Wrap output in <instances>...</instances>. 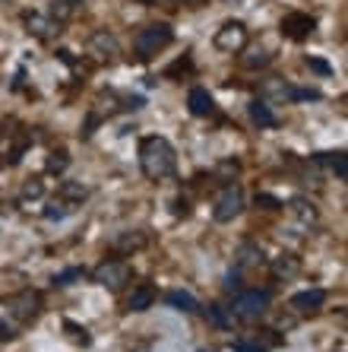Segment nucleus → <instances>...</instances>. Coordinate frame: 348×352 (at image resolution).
Segmentation results:
<instances>
[{"instance_id": "obj_23", "label": "nucleus", "mask_w": 348, "mask_h": 352, "mask_svg": "<svg viewBox=\"0 0 348 352\" xmlns=\"http://www.w3.org/2000/svg\"><path fill=\"white\" fill-rule=\"evenodd\" d=\"M67 165H70V156H67L64 149H60V153H51V159H48V172L51 175H64Z\"/></svg>"}, {"instance_id": "obj_25", "label": "nucleus", "mask_w": 348, "mask_h": 352, "mask_svg": "<svg viewBox=\"0 0 348 352\" xmlns=\"http://www.w3.org/2000/svg\"><path fill=\"white\" fill-rule=\"evenodd\" d=\"M82 276H86V273H82L80 267H70V270L57 273V276H54V286H60V289H64V286H73L76 279H82Z\"/></svg>"}, {"instance_id": "obj_17", "label": "nucleus", "mask_w": 348, "mask_h": 352, "mask_svg": "<svg viewBox=\"0 0 348 352\" xmlns=\"http://www.w3.org/2000/svg\"><path fill=\"white\" fill-rule=\"evenodd\" d=\"M149 238L143 235V232H124V235H117L111 241L114 251H121V254H133V251H139V248H146Z\"/></svg>"}, {"instance_id": "obj_16", "label": "nucleus", "mask_w": 348, "mask_h": 352, "mask_svg": "<svg viewBox=\"0 0 348 352\" xmlns=\"http://www.w3.org/2000/svg\"><path fill=\"white\" fill-rule=\"evenodd\" d=\"M301 273V257L298 254H282L272 261V276L282 283V279H294Z\"/></svg>"}, {"instance_id": "obj_20", "label": "nucleus", "mask_w": 348, "mask_h": 352, "mask_svg": "<svg viewBox=\"0 0 348 352\" xmlns=\"http://www.w3.org/2000/svg\"><path fill=\"white\" fill-rule=\"evenodd\" d=\"M316 162L329 165V172L336 175L339 181L348 178V159H345V153H320V156H316Z\"/></svg>"}, {"instance_id": "obj_30", "label": "nucleus", "mask_w": 348, "mask_h": 352, "mask_svg": "<svg viewBox=\"0 0 348 352\" xmlns=\"http://www.w3.org/2000/svg\"><path fill=\"white\" fill-rule=\"evenodd\" d=\"M257 206H263V210H279V206H285V204L272 194H257Z\"/></svg>"}, {"instance_id": "obj_12", "label": "nucleus", "mask_w": 348, "mask_h": 352, "mask_svg": "<svg viewBox=\"0 0 348 352\" xmlns=\"http://www.w3.org/2000/svg\"><path fill=\"white\" fill-rule=\"evenodd\" d=\"M25 32L35 35V38H41V41H48L60 32V23L51 19V16H45V13H32V16H25Z\"/></svg>"}, {"instance_id": "obj_32", "label": "nucleus", "mask_w": 348, "mask_h": 352, "mask_svg": "<svg viewBox=\"0 0 348 352\" xmlns=\"http://www.w3.org/2000/svg\"><path fill=\"white\" fill-rule=\"evenodd\" d=\"M225 289H228V292H241V273H237V270L228 273V276H225Z\"/></svg>"}, {"instance_id": "obj_3", "label": "nucleus", "mask_w": 348, "mask_h": 352, "mask_svg": "<svg viewBox=\"0 0 348 352\" xmlns=\"http://www.w3.org/2000/svg\"><path fill=\"white\" fill-rule=\"evenodd\" d=\"M269 302H272V295H269L266 289H241V292L235 295L231 314L241 320H259L269 311Z\"/></svg>"}, {"instance_id": "obj_34", "label": "nucleus", "mask_w": 348, "mask_h": 352, "mask_svg": "<svg viewBox=\"0 0 348 352\" xmlns=\"http://www.w3.org/2000/svg\"><path fill=\"white\" fill-rule=\"evenodd\" d=\"M67 3H73V7H76V0H67Z\"/></svg>"}, {"instance_id": "obj_28", "label": "nucleus", "mask_w": 348, "mask_h": 352, "mask_svg": "<svg viewBox=\"0 0 348 352\" xmlns=\"http://www.w3.org/2000/svg\"><path fill=\"white\" fill-rule=\"evenodd\" d=\"M206 314H209V320H212V324H216V327H222V330H225L228 324H231V320H228V314L222 311L219 305H209V311H206Z\"/></svg>"}, {"instance_id": "obj_21", "label": "nucleus", "mask_w": 348, "mask_h": 352, "mask_svg": "<svg viewBox=\"0 0 348 352\" xmlns=\"http://www.w3.org/2000/svg\"><path fill=\"white\" fill-rule=\"evenodd\" d=\"M288 210H292V216L294 219L301 222V226H314L316 222V210H314V204H308V200H292V206H288Z\"/></svg>"}, {"instance_id": "obj_5", "label": "nucleus", "mask_w": 348, "mask_h": 352, "mask_svg": "<svg viewBox=\"0 0 348 352\" xmlns=\"http://www.w3.org/2000/svg\"><path fill=\"white\" fill-rule=\"evenodd\" d=\"M92 279H95L98 286H105L108 292H121L130 279H133V270H130L127 261H105L92 270Z\"/></svg>"}, {"instance_id": "obj_11", "label": "nucleus", "mask_w": 348, "mask_h": 352, "mask_svg": "<svg viewBox=\"0 0 348 352\" xmlns=\"http://www.w3.org/2000/svg\"><path fill=\"white\" fill-rule=\"evenodd\" d=\"M187 108H190V115L194 118H212L216 115V98L209 96V89L194 86V89L187 92Z\"/></svg>"}, {"instance_id": "obj_36", "label": "nucleus", "mask_w": 348, "mask_h": 352, "mask_svg": "<svg viewBox=\"0 0 348 352\" xmlns=\"http://www.w3.org/2000/svg\"><path fill=\"white\" fill-rule=\"evenodd\" d=\"M146 3H149V0H146Z\"/></svg>"}, {"instance_id": "obj_22", "label": "nucleus", "mask_w": 348, "mask_h": 352, "mask_svg": "<svg viewBox=\"0 0 348 352\" xmlns=\"http://www.w3.org/2000/svg\"><path fill=\"white\" fill-rule=\"evenodd\" d=\"M64 330L70 333V340H73V343H82V346H89V343H92L89 330L80 327V324H73V320H64Z\"/></svg>"}, {"instance_id": "obj_19", "label": "nucleus", "mask_w": 348, "mask_h": 352, "mask_svg": "<svg viewBox=\"0 0 348 352\" xmlns=\"http://www.w3.org/2000/svg\"><path fill=\"white\" fill-rule=\"evenodd\" d=\"M237 263H241V267H263V263H266L263 248L253 245V241H244V245L237 248Z\"/></svg>"}, {"instance_id": "obj_31", "label": "nucleus", "mask_w": 348, "mask_h": 352, "mask_svg": "<svg viewBox=\"0 0 348 352\" xmlns=\"http://www.w3.org/2000/svg\"><path fill=\"white\" fill-rule=\"evenodd\" d=\"M231 352H266V349L251 343V340H235V343H231Z\"/></svg>"}, {"instance_id": "obj_35", "label": "nucleus", "mask_w": 348, "mask_h": 352, "mask_svg": "<svg viewBox=\"0 0 348 352\" xmlns=\"http://www.w3.org/2000/svg\"><path fill=\"white\" fill-rule=\"evenodd\" d=\"M174 3H184V0H174Z\"/></svg>"}, {"instance_id": "obj_7", "label": "nucleus", "mask_w": 348, "mask_h": 352, "mask_svg": "<svg viewBox=\"0 0 348 352\" xmlns=\"http://www.w3.org/2000/svg\"><path fill=\"white\" fill-rule=\"evenodd\" d=\"M41 311V295L32 292V289H25V292L13 295L7 302V314L10 318H16L19 324H29V320H35Z\"/></svg>"}, {"instance_id": "obj_27", "label": "nucleus", "mask_w": 348, "mask_h": 352, "mask_svg": "<svg viewBox=\"0 0 348 352\" xmlns=\"http://www.w3.org/2000/svg\"><path fill=\"white\" fill-rule=\"evenodd\" d=\"M70 13H73V3H67V0H54V7H51V19L64 23Z\"/></svg>"}, {"instance_id": "obj_24", "label": "nucleus", "mask_w": 348, "mask_h": 352, "mask_svg": "<svg viewBox=\"0 0 348 352\" xmlns=\"http://www.w3.org/2000/svg\"><path fill=\"white\" fill-rule=\"evenodd\" d=\"M38 197H45V181L41 178H29L23 188V200H38Z\"/></svg>"}, {"instance_id": "obj_9", "label": "nucleus", "mask_w": 348, "mask_h": 352, "mask_svg": "<svg viewBox=\"0 0 348 352\" xmlns=\"http://www.w3.org/2000/svg\"><path fill=\"white\" fill-rule=\"evenodd\" d=\"M89 54L95 60H102V64H114L117 54H121V45L108 29H98V32L89 35Z\"/></svg>"}, {"instance_id": "obj_15", "label": "nucleus", "mask_w": 348, "mask_h": 352, "mask_svg": "<svg viewBox=\"0 0 348 352\" xmlns=\"http://www.w3.org/2000/svg\"><path fill=\"white\" fill-rule=\"evenodd\" d=\"M165 302L174 308V311H184V314H200L202 311V305L196 302V295L184 292V289H174V292L165 295Z\"/></svg>"}, {"instance_id": "obj_13", "label": "nucleus", "mask_w": 348, "mask_h": 352, "mask_svg": "<svg viewBox=\"0 0 348 352\" xmlns=\"http://www.w3.org/2000/svg\"><path fill=\"white\" fill-rule=\"evenodd\" d=\"M155 298H159V292H155V286H149V283H139L133 292H130V298H127V308L133 314H143V311H149L155 305Z\"/></svg>"}, {"instance_id": "obj_8", "label": "nucleus", "mask_w": 348, "mask_h": 352, "mask_svg": "<svg viewBox=\"0 0 348 352\" xmlns=\"http://www.w3.org/2000/svg\"><path fill=\"white\" fill-rule=\"evenodd\" d=\"M316 29V19L310 13H301V10H292V13H285L282 16V35L292 41H304L310 38Z\"/></svg>"}, {"instance_id": "obj_14", "label": "nucleus", "mask_w": 348, "mask_h": 352, "mask_svg": "<svg viewBox=\"0 0 348 352\" xmlns=\"http://www.w3.org/2000/svg\"><path fill=\"white\" fill-rule=\"evenodd\" d=\"M57 197H60V204H67L70 210L80 206L86 197H89V188L80 184V181H60V188H57Z\"/></svg>"}, {"instance_id": "obj_6", "label": "nucleus", "mask_w": 348, "mask_h": 352, "mask_svg": "<svg viewBox=\"0 0 348 352\" xmlns=\"http://www.w3.org/2000/svg\"><path fill=\"white\" fill-rule=\"evenodd\" d=\"M244 213V190L241 184H225V190L219 194L216 206H212V219L216 222H235Z\"/></svg>"}, {"instance_id": "obj_10", "label": "nucleus", "mask_w": 348, "mask_h": 352, "mask_svg": "<svg viewBox=\"0 0 348 352\" xmlns=\"http://www.w3.org/2000/svg\"><path fill=\"white\" fill-rule=\"evenodd\" d=\"M326 289H304V292H294L292 295V311H298V314H314V311H320L326 305Z\"/></svg>"}, {"instance_id": "obj_18", "label": "nucleus", "mask_w": 348, "mask_h": 352, "mask_svg": "<svg viewBox=\"0 0 348 352\" xmlns=\"http://www.w3.org/2000/svg\"><path fill=\"white\" fill-rule=\"evenodd\" d=\"M251 118H253V124H259V127H275V124H279V118H275V111L269 108L266 98H253Z\"/></svg>"}, {"instance_id": "obj_4", "label": "nucleus", "mask_w": 348, "mask_h": 352, "mask_svg": "<svg viewBox=\"0 0 348 352\" xmlns=\"http://www.w3.org/2000/svg\"><path fill=\"white\" fill-rule=\"evenodd\" d=\"M247 41H251V32H247V25H244L241 19H228L219 32L212 35V45H216L222 54H241V51L247 48Z\"/></svg>"}, {"instance_id": "obj_1", "label": "nucleus", "mask_w": 348, "mask_h": 352, "mask_svg": "<svg viewBox=\"0 0 348 352\" xmlns=\"http://www.w3.org/2000/svg\"><path fill=\"white\" fill-rule=\"evenodd\" d=\"M174 165H178V156H174V146L165 137L152 133V137L139 140V168L149 181H162L174 175Z\"/></svg>"}, {"instance_id": "obj_26", "label": "nucleus", "mask_w": 348, "mask_h": 352, "mask_svg": "<svg viewBox=\"0 0 348 352\" xmlns=\"http://www.w3.org/2000/svg\"><path fill=\"white\" fill-rule=\"evenodd\" d=\"M269 60H272L269 51H253L251 58H244V67H247V70H257V67H266Z\"/></svg>"}, {"instance_id": "obj_33", "label": "nucleus", "mask_w": 348, "mask_h": 352, "mask_svg": "<svg viewBox=\"0 0 348 352\" xmlns=\"http://www.w3.org/2000/svg\"><path fill=\"white\" fill-rule=\"evenodd\" d=\"M308 67L316 70V74H332V67L326 64V60H316V58H308Z\"/></svg>"}, {"instance_id": "obj_29", "label": "nucleus", "mask_w": 348, "mask_h": 352, "mask_svg": "<svg viewBox=\"0 0 348 352\" xmlns=\"http://www.w3.org/2000/svg\"><path fill=\"white\" fill-rule=\"evenodd\" d=\"M98 124H102V115H98V111H92V115L86 118V124H82V131H80V133H82V140H89L92 133H95Z\"/></svg>"}, {"instance_id": "obj_2", "label": "nucleus", "mask_w": 348, "mask_h": 352, "mask_svg": "<svg viewBox=\"0 0 348 352\" xmlns=\"http://www.w3.org/2000/svg\"><path fill=\"white\" fill-rule=\"evenodd\" d=\"M174 41V32H171L168 23H155V25H146V29H139L133 35V51H137L143 60L155 58L159 51H165Z\"/></svg>"}]
</instances>
